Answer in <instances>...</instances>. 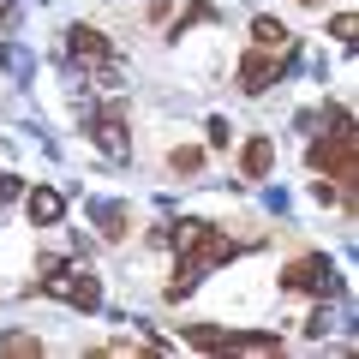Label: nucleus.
Here are the masks:
<instances>
[{"label": "nucleus", "instance_id": "nucleus-1", "mask_svg": "<svg viewBox=\"0 0 359 359\" xmlns=\"http://www.w3.org/2000/svg\"><path fill=\"white\" fill-rule=\"evenodd\" d=\"M282 287L287 294H318V299H335L341 294V276H335L330 257H294L282 269Z\"/></svg>", "mask_w": 359, "mask_h": 359}, {"label": "nucleus", "instance_id": "nucleus-2", "mask_svg": "<svg viewBox=\"0 0 359 359\" xmlns=\"http://www.w3.org/2000/svg\"><path fill=\"white\" fill-rule=\"evenodd\" d=\"M36 294H54V299H66V306H78V311H96L102 306V282L90 276V269H60V276H48V282H30Z\"/></svg>", "mask_w": 359, "mask_h": 359}, {"label": "nucleus", "instance_id": "nucleus-3", "mask_svg": "<svg viewBox=\"0 0 359 359\" xmlns=\"http://www.w3.org/2000/svg\"><path fill=\"white\" fill-rule=\"evenodd\" d=\"M90 138L102 144V150H114V156H120V150H126V144H132V138H126V114H120V102L96 114V126H90Z\"/></svg>", "mask_w": 359, "mask_h": 359}, {"label": "nucleus", "instance_id": "nucleus-4", "mask_svg": "<svg viewBox=\"0 0 359 359\" xmlns=\"http://www.w3.org/2000/svg\"><path fill=\"white\" fill-rule=\"evenodd\" d=\"M269 168H276V138H264V132H257V138H245V150H240V174H245V180H264Z\"/></svg>", "mask_w": 359, "mask_h": 359}, {"label": "nucleus", "instance_id": "nucleus-5", "mask_svg": "<svg viewBox=\"0 0 359 359\" xmlns=\"http://www.w3.org/2000/svg\"><path fill=\"white\" fill-rule=\"evenodd\" d=\"M25 210H30V222H36V228H54V222L66 216V198L54 192V186H36V192H25Z\"/></svg>", "mask_w": 359, "mask_h": 359}, {"label": "nucleus", "instance_id": "nucleus-6", "mask_svg": "<svg viewBox=\"0 0 359 359\" xmlns=\"http://www.w3.org/2000/svg\"><path fill=\"white\" fill-rule=\"evenodd\" d=\"M269 84H276V60H269V48H252L240 60V90L257 96V90H269Z\"/></svg>", "mask_w": 359, "mask_h": 359}, {"label": "nucleus", "instance_id": "nucleus-7", "mask_svg": "<svg viewBox=\"0 0 359 359\" xmlns=\"http://www.w3.org/2000/svg\"><path fill=\"white\" fill-rule=\"evenodd\" d=\"M66 36H72V42H66V48H72V60H90V66H102L108 54H114V48L102 42V30H90V25H72Z\"/></svg>", "mask_w": 359, "mask_h": 359}, {"label": "nucleus", "instance_id": "nucleus-8", "mask_svg": "<svg viewBox=\"0 0 359 359\" xmlns=\"http://www.w3.org/2000/svg\"><path fill=\"white\" fill-rule=\"evenodd\" d=\"M282 353V341H276V335H257V330H228L222 335V353Z\"/></svg>", "mask_w": 359, "mask_h": 359}, {"label": "nucleus", "instance_id": "nucleus-9", "mask_svg": "<svg viewBox=\"0 0 359 359\" xmlns=\"http://www.w3.org/2000/svg\"><path fill=\"white\" fill-rule=\"evenodd\" d=\"M252 42H257V48H287L294 36H287L282 18H257V25H252Z\"/></svg>", "mask_w": 359, "mask_h": 359}, {"label": "nucleus", "instance_id": "nucleus-10", "mask_svg": "<svg viewBox=\"0 0 359 359\" xmlns=\"http://www.w3.org/2000/svg\"><path fill=\"white\" fill-rule=\"evenodd\" d=\"M168 168H174V174H198V168H204V150L180 144V150H168Z\"/></svg>", "mask_w": 359, "mask_h": 359}, {"label": "nucleus", "instance_id": "nucleus-11", "mask_svg": "<svg viewBox=\"0 0 359 359\" xmlns=\"http://www.w3.org/2000/svg\"><path fill=\"white\" fill-rule=\"evenodd\" d=\"M0 353H42L36 335H0Z\"/></svg>", "mask_w": 359, "mask_h": 359}, {"label": "nucleus", "instance_id": "nucleus-12", "mask_svg": "<svg viewBox=\"0 0 359 359\" xmlns=\"http://www.w3.org/2000/svg\"><path fill=\"white\" fill-rule=\"evenodd\" d=\"M353 30H359V25H353V13H341V18L330 25V36H335V42H353Z\"/></svg>", "mask_w": 359, "mask_h": 359}, {"label": "nucleus", "instance_id": "nucleus-13", "mask_svg": "<svg viewBox=\"0 0 359 359\" xmlns=\"http://www.w3.org/2000/svg\"><path fill=\"white\" fill-rule=\"evenodd\" d=\"M228 138H233L228 120H210V144H216V150H228Z\"/></svg>", "mask_w": 359, "mask_h": 359}, {"label": "nucleus", "instance_id": "nucleus-14", "mask_svg": "<svg viewBox=\"0 0 359 359\" xmlns=\"http://www.w3.org/2000/svg\"><path fill=\"white\" fill-rule=\"evenodd\" d=\"M0 198H6V204H13V198H25V186H18L13 174H0Z\"/></svg>", "mask_w": 359, "mask_h": 359}, {"label": "nucleus", "instance_id": "nucleus-15", "mask_svg": "<svg viewBox=\"0 0 359 359\" xmlns=\"http://www.w3.org/2000/svg\"><path fill=\"white\" fill-rule=\"evenodd\" d=\"M13 6H18V0H0V30L13 25Z\"/></svg>", "mask_w": 359, "mask_h": 359}, {"label": "nucleus", "instance_id": "nucleus-16", "mask_svg": "<svg viewBox=\"0 0 359 359\" xmlns=\"http://www.w3.org/2000/svg\"><path fill=\"white\" fill-rule=\"evenodd\" d=\"M306 6H323V0H306Z\"/></svg>", "mask_w": 359, "mask_h": 359}]
</instances>
